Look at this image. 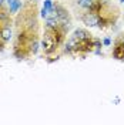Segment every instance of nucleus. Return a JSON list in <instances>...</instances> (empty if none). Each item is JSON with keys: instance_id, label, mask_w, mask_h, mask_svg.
Returning <instances> with one entry per match:
<instances>
[{"instance_id": "obj_1", "label": "nucleus", "mask_w": 124, "mask_h": 125, "mask_svg": "<svg viewBox=\"0 0 124 125\" xmlns=\"http://www.w3.org/2000/svg\"><path fill=\"white\" fill-rule=\"evenodd\" d=\"M81 21H83L86 26H88V27L101 26V23H103L100 14L96 13V11H91V10H88V11H86V13L81 14Z\"/></svg>"}, {"instance_id": "obj_2", "label": "nucleus", "mask_w": 124, "mask_h": 125, "mask_svg": "<svg viewBox=\"0 0 124 125\" xmlns=\"http://www.w3.org/2000/svg\"><path fill=\"white\" fill-rule=\"evenodd\" d=\"M12 37H13V31L10 29V26L3 24V26L0 27V39L3 40V41H10Z\"/></svg>"}, {"instance_id": "obj_3", "label": "nucleus", "mask_w": 124, "mask_h": 125, "mask_svg": "<svg viewBox=\"0 0 124 125\" xmlns=\"http://www.w3.org/2000/svg\"><path fill=\"white\" fill-rule=\"evenodd\" d=\"M73 36H74L77 40H80V41H88V40H91V34H90L88 31L83 30V29H77V30H74Z\"/></svg>"}, {"instance_id": "obj_4", "label": "nucleus", "mask_w": 124, "mask_h": 125, "mask_svg": "<svg viewBox=\"0 0 124 125\" xmlns=\"http://www.w3.org/2000/svg\"><path fill=\"white\" fill-rule=\"evenodd\" d=\"M113 55L116 58H118V60H124V40L117 41L116 47H114V51H113Z\"/></svg>"}, {"instance_id": "obj_5", "label": "nucleus", "mask_w": 124, "mask_h": 125, "mask_svg": "<svg viewBox=\"0 0 124 125\" xmlns=\"http://www.w3.org/2000/svg\"><path fill=\"white\" fill-rule=\"evenodd\" d=\"M20 7H22V1L20 0H10V3H9V11H10V14L17 13V10Z\"/></svg>"}, {"instance_id": "obj_6", "label": "nucleus", "mask_w": 124, "mask_h": 125, "mask_svg": "<svg viewBox=\"0 0 124 125\" xmlns=\"http://www.w3.org/2000/svg\"><path fill=\"white\" fill-rule=\"evenodd\" d=\"M77 1V4L80 6V7H83V9H91V6H93V0H76Z\"/></svg>"}, {"instance_id": "obj_7", "label": "nucleus", "mask_w": 124, "mask_h": 125, "mask_svg": "<svg viewBox=\"0 0 124 125\" xmlns=\"http://www.w3.org/2000/svg\"><path fill=\"white\" fill-rule=\"evenodd\" d=\"M53 7V3H51V1H50V0H46V1H44V10H47V11H49V10H50V9Z\"/></svg>"}, {"instance_id": "obj_8", "label": "nucleus", "mask_w": 124, "mask_h": 125, "mask_svg": "<svg viewBox=\"0 0 124 125\" xmlns=\"http://www.w3.org/2000/svg\"><path fill=\"white\" fill-rule=\"evenodd\" d=\"M4 7V0H0V9Z\"/></svg>"}, {"instance_id": "obj_9", "label": "nucleus", "mask_w": 124, "mask_h": 125, "mask_svg": "<svg viewBox=\"0 0 124 125\" xmlns=\"http://www.w3.org/2000/svg\"><path fill=\"white\" fill-rule=\"evenodd\" d=\"M104 44H106V46H109V44H110V40L106 39V40H104Z\"/></svg>"}, {"instance_id": "obj_10", "label": "nucleus", "mask_w": 124, "mask_h": 125, "mask_svg": "<svg viewBox=\"0 0 124 125\" xmlns=\"http://www.w3.org/2000/svg\"><path fill=\"white\" fill-rule=\"evenodd\" d=\"M31 3H37V1H39V0H30Z\"/></svg>"}, {"instance_id": "obj_11", "label": "nucleus", "mask_w": 124, "mask_h": 125, "mask_svg": "<svg viewBox=\"0 0 124 125\" xmlns=\"http://www.w3.org/2000/svg\"><path fill=\"white\" fill-rule=\"evenodd\" d=\"M6 1H7V3H10V0H6Z\"/></svg>"}, {"instance_id": "obj_12", "label": "nucleus", "mask_w": 124, "mask_h": 125, "mask_svg": "<svg viewBox=\"0 0 124 125\" xmlns=\"http://www.w3.org/2000/svg\"><path fill=\"white\" fill-rule=\"evenodd\" d=\"M121 1H123V3H124V0H121Z\"/></svg>"}]
</instances>
